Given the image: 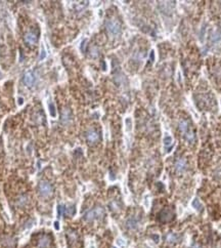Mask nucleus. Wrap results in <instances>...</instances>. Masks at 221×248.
<instances>
[{
	"instance_id": "f257e3e1",
	"label": "nucleus",
	"mask_w": 221,
	"mask_h": 248,
	"mask_svg": "<svg viewBox=\"0 0 221 248\" xmlns=\"http://www.w3.org/2000/svg\"><path fill=\"white\" fill-rule=\"evenodd\" d=\"M106 28L109 34L112 36L120 35L121 30H122L120 22L118 20H116V18H110V20H107L106 23Z\"/></svg>"
},
{
	"instance_id": "f03ea898",
	"label": "nucleus",
	"mask_w": 221,
	"mask_h": 248,
	"mask_svg": "<svg viewBox=\"0 0 221 248\" xmlns=\"http://www.w3.org/2000/svg\"><path fill=\"white\" fill-rule=\"evenodd\" d=\"M179 129L180 131L184 134L186 141L189 142H193L194 141V134L193 132V130L191 129V126H189L188 122L184 119H181L179 121Z\"/></svg>"
},
{
	"instance_id": "7ed1b4c3",
	"label": "nucleus",
	"mask_w": 221,
	"mask_h": 248,
	"mask_svg": "<svg viewBox=\"0 0 221 248\" xmlns=\"http://www.w3.org/2000/svg\"><path fill=\"white\" fill-rule=\"evenodd\" d=\"M104 211L101 207H95V208H93V209L89 210L88 212H86L85 220L88 221L97 220V218H101V216L104 215Z\"/></svg>"
},
{
	"instance_id": "20e7f679",
	"label": "nucleus",
	"mask_w": 221,
	"mask_h": 248,
	"mask_svg": "<svg viewBox=\"0 0 221 248\" xmlns=\"http://www.w3.org/2000/svg\"><path fill=\"white\" fill-rule=\"evenodd\" d=\"M39 192H40V195L43 197H49L52 195V187L51 184L47 181H41L40 184H39Z\"/></svg>"
},
{
	"instance_id": "39448f33",
	"label": "nucleus",
	"mask_w": 221,
	"mask_h": 248,
	"mask_svg": "<svg viewBox=\"0 0 221 248\" xmlns=\"http://www.w3.org/2000/svg\"><path fill=\"white\" fill-rule=\"evenodd\" d=\"M24 40L27 44L29 45H35L37 43V41H38V35H37L36 32H34V31H29L25 34V36H24Z\"/></svg>"
},
{
	"instance_id": "423d86ee",
	"label": "nucleus",
	"mask_w": 221,
	"mask_h": 248,
	"mask_svg": "<svg viewBox=\"0 0 221 248\" xmlns=\"http://www.w3.org/2000/svg\"><path fill=\"white\" fill-rule=\"evenodd\" d=\"M86 139H87V141L90 144H93V142H96L99 139V134L94 129H90L87 132V134H86Z\"/></svg>"
},
{
	"instance_id": "0eeeda50",
	"label": "nucleus",
	"mask_w": 221,
	"mask_h": 248,
	"mask_svg": "<svg viewBox=\"0 0 221 248\" xmlns=\"http://www.w3.org/2000/svg\"><path fill=\"white\" fill-rule=\"evenodd\" d=\"M24 82L26 83V85L32 86L34 82H35V77H34L32 72H27L24 76Z\"/></svg>"
},
{
	"instance_id": "6e6552de",
	"label": "nucleus",
	"mask_w": 221,
	"mask_h": 248,
	"mask_svg": "<svg viewBox=\"0 0 221 248\" xmlns=\"http://www.w3.org/2000/svg\"><path fill=\"white\" fill-rule=\"evenodd\" d=\"M175 167L178 172H182V171H184V169H185V167H186L185 160H183V159L177 160V162H176V164H175Z\"/></svg>"
},
{
	"instance_id": "1a4fd4ad",
	"label": "nucleus",
	"mask_w": 221,
	"mask_h": 248,
	"mask_svg": "<svg viewBox=\"0 0 221 248\" xmlns=\"http://www.w3.org/2000/svg\"><path fill=\"white\" fill-rule=\"evenodd\" d=\"M191 206H193L197 211H202L203 210V204L198 198H196V199L193 200V202H191Z\"/></svg>"
},
{
	"instance_id": "9d476101",
	"label": "nucleus",
	"mask_w": 221,
	"mask_h": 248,
	"mask_svg": "<svg viewBox=\"0 0 221 248\" xmlns=\"http://www.w3.org/2000/svg\"><path fill=\"white\" fill-rule=\"evenodd\" d=\"M212 42L215 45H221V33L216 31L212 36Z\"/></svg>"
},
{
	"instance_id": "9b49d317",
	"label": "nucleus",
	"mask_w": 221,
	"mask_h": 248,
	"mask_svg": "<svg viewBox=\"0 0 221 248\" xmlns=\"http://www.w3.org/2000/svg\"><path fill=\"white\" fill-rule=\"evenodd\" d=\"M163 142H164L165 147H171L172 146V142H173V139H172V136L169 135V134H166V135L164 136Z\"/></svg>"
},
{
	"instance_id": "f8f14e48",
	"label": "nucleus",
	"mask_w": 221,
	"mask_h": 248,
	"mask_svg": "<svg viewBox=\"0 0 221 248\" xmlns=\"http://www.w3.org/2000/svg\"><path fill=\"white\" fill-rule=\"evenodd\" d=\"M126 240L125 239H123V238H121V237H119L117 240H116V245H117L118 247H120V248H124L126 246Z\"/></svg>"
},
{
	"instance_id": "ddd939ff",
	"label": "nucleus",
	"mask_w": 221,
	"mask_h": 248,
	"mask_svg": "<svg viewBox=\"0 0 221 248\" xmlns=\"http://www.w3.org/2000/svg\"><path fill=\"white\" fill-rule=\"evenodd\" d=\"M127 227L129 229H135L137 227V221L134 218H130V220H127Z\"/></svg>"
},
{
	"instance_id": "4468645a",
	"label": "nucleus",
	"mask_w": 221,
	"mask_h": 248,
	"mask_svg": "<svg viewBox=\"0 0 221 248\" xmlns=\"http://www.w3.org/2000/svg\"><path fill=\"white\" fill-rule=\"evenodd\" d=\"M65 211L68 215H74L76 213V208L74 205H71L68 208H65Z\"/></svg>"
},
{
	"instance_id": "2eb2a0df",
	"label": "nucleus",
	"mask_w": 221,
	"mask_h": 248,
	"mask_svg": "<svg viewBox=\"0 0 221 248\" xmlns=\"http://www.w3.org/2000/svg\"><path fill=\"white\" fill-rule=\"evenodd\" d=\"M167 241L169 242V243H175V242L177 241V236L173 233H170L167 236Z\"/></svg>"
},
{
	"instance_id": "dca6fc26",
	"label": "nucleus",
	"mask_w": 221,
	"mask_h": 248,
	"mask_svg": "<svg viewBox=\"0 0 221 248\" xmlns=\"http://www.w3.org/2000/svg\"><path fill=\"white\" fill-rule=\"evenodd\" d=\"M39 245H40L41 247H47L49 245V239L47 238V237H43V238L41 239V241L39 242Z\"/></svg>"
},
{
	"instance_id": "f3484780",
	"label": "nucleus",
	"mask_w": 221,
	"mask_h": 248,
	"mask_svg": "<svg viewBox=\"0 0 221 248\" xmlns=\"http://www.w3.org/2000/svg\"><path fill=\"white\" fill-rule=\"evenodd\" d=\"M62 120H69L71 118V114H70V111L68 109H65L62 111Z\"/></svg>"
},
{
	"instance_id": "a211bd4d",
	"label": "nucleus",
	"mask_w": 221,
	"mask_h": 248,
	"mask_svg": "<svg viewBox=\"0 0 221 248\" xmlns=\"http://www.w3.org/2000/svg\"><path fill=\"white\" fill-rule=\"evenodd\" d=\"M87 248H96V244L95 242H94V240H88Z\"/></svg>"
},
{
	"instance_id": "6ab92c4d",
	"label": "nucleus",
	"mask_w": 221,
	"mask_h": 248,
	"mask_svg": "<svg viewBox=\"0 0 221 248\" xmlns=\"http://www.w3.org/2000/svg\"><path fill=\"white\" fill-rule=\"evenodd\" d=\"M53 228H54L56 231H59L60 226H59V221H54V224H53Z\"/></svg>"
},
{
	"instance_id": "aec40b11",
	"label": "nucleus",
	"mask_w": 221,
	"mask_h": 248,
	"mask_svg": "<svg viewBox=\"0 0 221 248\" xmlns=\"http://www.w3.org/2000/svg\"><path fill=\"white\" fill-rule=\"evenodd\" d=\"M152 238L155 239V242H156V243H159V241H160V236L159 235H152Z\"/></svg>"
},
{
	"instance_id": "412c9836",
	"label": "nucleus",
	"mask_w": 221,
	"mask_h": 248,
	"mask_svg": "<svg viewBox=\"0 0 221 248\" xmlns=\"http://www.w3.org/2000/svg\"><path fill=\"white\" fill-rule=\"evenodd\" d=\"M49 108H50V114H51V116H55L54 109H53V105L50 104V105H49Z\"/></svg>"
},
{
	"instance_id": "4be33fe9",
	"label": "nucleus",
	"mask_w": 221,
	"mask_h": 248,
	"mask_svg": "<svg viewBox=\"0 0 221 248\" xmlns=\"http://www.w3.org/2000/svg\"><path fill=\"white\" fill-rule=\"evenodd\" d=\"M41 52H42V54H41V57H40V59L42 60V59H43L44 57H45V51H42Z\"/></svg>"
},
{
	"instance_id": "5701e85b",
	"label": "nucleus",
	"mask_w": 221,
	"mask_h": 248,
	"mask_svg": "<svg viewBox=\"0 0 221 248\" xmlns=\"http://www.w3.org/2000/svg\"><path fill=\"white\" fill-rule=\"evenodd\" d=\"M191 248H200V246H199V245H197V244H194Z\"/></svg>"
},
{
	"instance_id": "b1692460",
	"label": "nucleus",
	"mask_w": 221,
	"mask_h": 248,
	"mask_svg": "<svg viewBox=\"0 0 221 248\" xmlns=\"http://www.w3.org/2000/svg\"><path fill=\"white\" fill-rule=\"evenodd\" d=\"M113 248H118V247H116V246H115V247H113Z\"/></svg>"
}]
</instances>
